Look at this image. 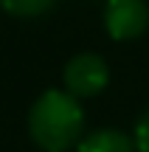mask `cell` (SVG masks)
Segmentation results:
<instances>
[{
    "label": "cell",
    "mask_w": 149,
    "mask_h": 152,
    "mask_svg": "<svg viewBox=\"0 0 149 152\" xmlns=\"http://www.w3.org/2000/svg\"><path fill=\"white\" fill-rule=\"evenodd\" d=\"M84 113L68 90H45L28 113V132L45 152H68L79 141Z\"/></svg>",
    "instance_id": "6da1fadb"
},
{
    "label": "cell",
    "mask_w": 149,
    "mask_h": 152,
    "mask_svg": "<svg viewBox=\"0 0 149 152\" xmlns=\"http://www.w3.org/2000/svg\"><path fill=\"white\" fill-rule=\"evenodd\" d=\"M54 6L56 0H0V9L14 17H39L45 11H51Z\"/></svg>",
    "instance_id": "5b68a950"
},
{
    "label": "cell",
    "mask_w": 149,
    "mask_h": 152,
    "mask_svg": "<svg viewBox=\"0 0 149 152\" xmlns=\"http://www.w3.org/2000/svg\"><path fill=\"white\" fill-rule=\"evenodd\" d=\"M62 79H65V87H68L71 96L90 99L107 87L110 71H107V62L99 54L84 51V54H76V56L68 59L65 71H62Z\"/></svg>",
    "instance_id": "7a4b0ae2"
},
{
    "label": "cell",
    "mask_w": 149,
    "mask_h": 152,
    "mask_svg": "<svg viewBox=\"0 0 149 152\" xmlns=\"http://www.w3.org/2000/svg\"><path fill=\"white\" fill-rule=\"evenodd\" d=\"M149 9L144 0H107L104 6V28L113 39L127 42L146 31Z\"/></svg>",
    "instance_id": "3957f363"
},
{
    "label": "cell",
    "mask_w": 149,
    "mask_h": 152,
    "mask_svg": "<svg viewBox=\"0 0 149 152\" xmlns=\"http://www.w3.org/2000/svg\"><path fill=\"white\" fill-rule=\"evenodd\" d=\"M135 141L121 130H96L79 141V152H132Z\"/></svg>",
    "instance_id": "277c9868"
},
{
    "label": "cell",
    "mask_w": 149,
    "mask_h": 152,
    "mask_svg": "<svg viewBox=\"0 0 149 152\" xmlns=\"http://www.w3.org/2000/svg\"><path fill=\"white\" fill-rule=\"evenodd\" d=\"M135 149L149 152V110L138 118V127H135Z\"/></svg>",
    "instance_id": "8992f818"
}]
</instances>
